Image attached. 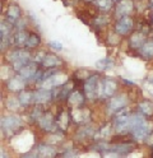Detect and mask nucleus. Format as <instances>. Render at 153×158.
<instances>
[{"instance_id":"f257e3e1","label":"nucleus","mask_w":153,"mask_h":158,"mask_svg":"<svg viewBox=\"0 0 153 158\" xmlns=\"http://www.w3.org/2000/svg\"><path fill=\"white\" fill-rule=\"evenodd\" d=\"M28 59H29V54L26 51H22V50L13 51L9 54V60L13 61L14 69H17V70H20L23 66L27 65Z\"/></svg>"},{"instance_id":"f03ea898","label":"nucleus","mask_w":153,"mask_h":158,"mask_svg":"<svg viewBox=\"0 0 153 158\" xmlns=\"http://www.w3.org/2000/svg\"><path fill=\"white\" fill-rule=\"evenodd\" d=\"M84 92L89 100H95L98 94V77L92 75L84 84Z\"/></svg>"},{"instance_id":"7ed1b4c3","label":"nucleus","mask_w":153,"mask_h":158,"mask_svg":"<svg viewBox=\"0 0 153 158\" xmlns=\"http://www.w3.org/2000/svg\"><path fill=\"white\" fill-rule=\"evenodd\" d=\"M66 79H68V77L63 75V74L47 77V78H45V81L42 83V88H45V89H50V88H53V87H56V85H60V84L65 83Z\"/></svg>"},{"instance_id":"20e7f679","label":"nucleus","mask_w":153,"mask_h":158,"mask_svg":"<svg viewBox=\"0 0 153 158\" xmlns=\"http://www.w3.org/2000/svg\"><path fill=\"white\" fill-rule=\"evenodd\" d=\"M116 130L119 133H126L130 130V116L126 112L119 114L116 118Z\"/></svg>"},{"instance_id":"39448f33","label":"nucleus","mask_w":153,"mask_h":158,"mask_svg":"<svg viewBox=\"0 0 153 158\" xmlns=\"http://www.w3.org/2000/svg\"><path fill=\"white\" fill-rule=\"evenodd\" d=\"M133 28V21L128 17H122L116 24V31L120 35H126Z\"/></svg>"},{"instance_id":"423d86ee","label":"nucleus","mask_w":153,"mask_h":158,"mask_svg":"<svg viewBox=\"0 0 153 158\" xmlns=\"http://www.w3.org/2000/svg\"><path fill=\"white\" fill-rule=\"evenodd\" d=\"M24 85H26V78H23L22 75L14 77L13 79H10L8 83V88L13 92H18L20 89H23Z\"/></svg>"},{"instance_id":"0eeeda50","label":"nucleus","mask_w":153,"mask_h":158,"mask_svg":"<svg viewBox=\"0 0 153 158\" xmlns=\"http://www.w3.org/2000/svg\"><path fill=\"white\" fill-rule=\"evenodd\" d=\"M19 125H20V121L15 116H6V117H3L2 120V126L5 127L6 130H15Z\"/></svg>"},{"instance_id":"6e6552de","label":"nucleus","mask_w":153,"mask_h":158,"mask_svg":"<svg viewBox=\"0 0 153 158\" xmlns=\"http://www.w3.org/2000/svg\"><path fill=\"white\" fill-rule=\"evenodd\" d=\"M50 100H51V92L49 89H45V88L38 89L37 92L33 93V101L36 103H45Z\"/></svg>"},{"instance_id":"1a4fd4ad","label":"nucleus","mask_w":153,"mask_h":158,"mask_svg":"<svg viewBox=\"0 0 153 158\" xmlns=\"http://www.w3.org/2000/svg\"><path fill=\"white\" fill-rule=\"evenodd\" d=\"M151 129H152V124H148V123L142 124L139 127H137L134 130V138L138 140L144 139V138L151 133Z\"/></svg>"},{"instance_id":"9d476101","label":"nucleus","mask_w":153,"mask_h":158,"mask_svg":"<svg viewBox=\"0 0 153 158\" xmlns=\"http://www.w3.org/2000/svg\"><path fill=\"white\" fill-rule=\"evenodd\" d=\"M36 72H37V68H36L35 64H27L26 66H23V68L19 70L20 75H22L23 78H26V79L32 78V77L36 74Z\"/></svg>"},{"instance_id":"9b49d317","label":"nucleus","mask_w":153,"mask_h":158,"mask_svg":"<svg viewBox=\"0 0 153 158\" xmlns=\"http://www.w3.org/2000/svg\"><path fill=\"white\" fill-rule=\"evenodd\" d=\"M133 8V3L130 0H122L120 2V4L117 5V10H116V14L117 15H124V14H128Z\"/></svg>"},{"instance_id":"f8f14e48","label":"nucleus","mask_w":153,"mask_h":158,"mask_svg":"<svg viewBox=\"0 0 153 158\" xmlns=\"http://www.w3.org/2000/svg\"><path fill=\"white\" fill-rule=\"evenodd\" d=\"M105 151L107 152H126L129 149H131L133 145H128V144H119V145H102Z\"/></svg>"},{"instance_id":"ddd939ff","label":"nucleus","mask_w":153,"mask_h":158,"mask_svg":"<svg viewBox=\"0 0 153 158\" xmlns=\"http://www.w3.org/2000/svg\"><path fill=\"white\" fill-rule=\"evenodd\" d=\"M126 105V98L125 96H119L114 100H111V103H110V108L111 110H119V108L124 107Z\"/></svg>"},{"instance_id":"4468645a","label":"nucleus","mask_w":153,"mask_h":158,"mask_svg":"<svg viewBox=\"0 0 153 158\" xmlns=\"http://www.w3.org/2000/svg\"><path fill=\"white\" fill-rule=\"evenodd\" d=\"M146 121H144V118H143V116H140V115H131L130 116V130L131 131H134L137 127H139L142 124H144Z\"/></svg>"},{"instance_id":"2eb2a0df","label":"nucleus","mask_w":153,"mask_h":158,"mask_svg":"<svg viewBox=\"0 0 153 158\" xmlns=\"http://www.w3.org/2000/svg\"><path fill=\"white\" fill-rule=\"evenodd\" d=\"M40 125L42 129L45 130H50L51 126H53V116H51V114H46L44 115L42 117L40 118Z\"/></svg>"},{"instance_id":"dca6fc26","label":"nucleus","mask_w":153,"mask_h":158,"mask_svg":"<svg viewBox=\"0 0 153 158\" xmlns=\"http://www.w3.org/2000/svg\"><path fill=\"white\" fill-rule=\"evenodd\" d=\"M42 64L46 68H51V66H55V65L60 64V59L54 56V55H46L42 60Z\"/></svg>"},{"instance_id":"f3484780","label":"nucleus","mask_w":153,"mask_h":158,"mask_svg":"<svg viewBox=\"0 0 153 158\" xmlns=\"http://www.w3.org/2000/svg\"><path fill=\"white\" fill-rule=\"evenodd\" d=\"M139 110L143 112V114H146V115H152L153 114V103L152 102H142L139 105Z\"/></svg>"},{"instance_id":"a211bd4d","label":"nucleus","mask_w":153,"mask_h":158,"mask_svg":"<svg viewBox=\"0 0 153 158\" xmlns=\"http://www.w3.org/2000/svg\"><path fill=\"white\" fill-rule=\"evenodd\" d=\"M115 89H116V83L114 81H111V79H107L105 82V93L107 96H111V94H114Z\"/></svg>"},{"instance_id":"6ab92c4d","label":"nucleus","mask_w":153,"mask_h":158,"mask_svg":"<svg viewBox=\"0 0 153 158\" xmlns=\"http://www.w3.org/2000/svg\"><path fill=\"white\" fill-rule=\"evenodd\" d=\"M142 55L144 57H152L153 56V42H148L142 47Z\"/></svg>"},{"instance_id":"aec40b11","label":"nucleus","mask_w":153,"mask_h":158,"mask_svg":"<svg viewBox=\"0 0 153 158\" xmlns=\"http://www.w3.org/2000/svg\"><path fill=\"white\" fill-rule=\"evenodd\" d=\"M143 41H144V36L142 33H135L131 37V46L133 47H140Z\"/></svg>"},{"instance_id":"412c9836","label":"nucleus","mask_w":153,"mask_h":158,"mask_svg":"<svg viewBox=\"0 0 153 158\" xmlns=\"http://www.w3.org/2000/svg\"><path fill=\"white\" fill-rule=\"evenodd\" d=\"M38 152L42 157H45V156L46 157H53L55 154V151L53 149V148H50V147H40Z\"/></svg>"},{"instance_id":"4be33fe9","label":"nucleus","mask_w":153,"mask_h":158,"mask_svg":"<svg viewBox=\"0 0 153 158\" xmlns=\"http://www.w3.org/2000/svg\"><path fill=\"white\" fill-rule=\"evenodd\" d=\"M69 101L73 105H79V103H82V101H83V97L80 96L79 92H73L69 97Z\"/></svg>"},{"instance_id":"5701e85b","label":"nucleus","mask_w":153,"mask_h":158,"mask_svg":"<svg viewBox=\"0 0 153 158\" xmlns=\"http://www.w3.org/2000/svg\"><path fill=\"white\" fill-rule=\"evenodd\" d=\"M38 44H40V37L37 35H31L28 37V40H27V42H26L27 47H35Z\"/></svg>"},{"instance_id":"b1692460","label":"nucleus","mask_w":153,"mask_h":158,"mask_svg":"<svg viewBox=\"0 0 153 158\" xmlns=\"http://www.w3.org/2000/svg\"><path fill=\"white\" fill-rule=\"evenodd\" d=\"M19 100H20V101H19L20 105H28V103L31 102V100H33V96L29 92H22Z\"/></svg>"},{"instance_id":"393cba45","label":"nucleus","mask_w":153,"mask_h":158,"mask_svg":"<svg viewBox=\"0 0 153 158\" xmlns=\"http://www.w3.org/2000/svg\"><path fill=\"white\" fill-rule=\"evenodd\" d=\"M27 36H26V32H23V31H20L17 36H15V40H14V41H15V44L17 45H24L26 42H27Z\"/></svg>"},{"instance_id":"a878e982","label":"nucleus","mask_w":153,"mask_h":158,"mask_svg":"<svg viewBox=\"0 0 153 158\" xmlns=\"http://www.w3.org/2000/svg\"><path fill=\"white\" fill-rule=\"evenodd\" d=\"M8 15L9 18H12V19H17L19 17V8L18 6H10L9 8V10H8Z\"/></svg>"},{"instance_id":"bb28decb","label":"nucleus","mask_w":153,"mask_h":158,"mask_svg":"<svg viewBox=\"0 0 153 158\" xmlns=\"http://www.w3.org/2000/svg\"><path fill=\"white\" fill-rule=\"evenodd\" d=\"M112 64V61L110 60V59H102V60H100V61H97V66L100 68V69H106L108 65H111Z\"/></svg>"},{"instance_id":"cd10ccee","label":"nucleus","mask_w":153,"mask_h":158,"mask_svg":"<svg viewBox=\"0 0 153 158\" xmlns=\"http://www.w3.org/2000/svg\"><path fill=\"white\" fill-rule=\"evenodd\" d=\"M97 4L102 9H110L111 6V0H97Z\"/></svg>"},{"instance_id":"c85d7f7f","label":"nucleus","mask_w":153,"mask_h":158,"mask_svg":"<svg viewBox=\"0 0 153 158\" xmlns=\"http://www.w3.org/2000/svg\"><path fill=\"white\" fill-rule=\"evenodd\" d=\"M8 107L10 108V110H15V108L18 107V101H15V98H10V100L8 101Z\"/></svg>"},{"instance_id":"c756f323","label":"nucleus","mask_w":153,"mask_h":158,"mask_svg":"<svg viewBox=\"0 0 153 158\" xmlns=\"http://www.w3.org/2000/svg\"><path fill=\"white\" fill-rule=\"evenodd\" d=\"M50 46L53 48H56V50H61V48H63V44L59 42V41H51Z\"/></svg>"},{"instance_id":"7c9ffc66","label":"nucleus","mask_w":153,"mask_h":158,"mask_svg":"<svg viewBox=\"0 0 153 158\" xmlns=\"http://www.w3.org/2000/svg\"><path fill=\"white\" fill-rule=\"evenodd\" d=\"M38 153H40L38 151H35V152H31V153L23 156L22 158H37V157H38Z\"/></svg>"},{"instance_id":"2f4dec72","label":"nucleus","mask_w":153,"mask_h":158,"mask_svg":"<svg viewBox=\"0 0 153 158\" xmlns=\"http://www.w3.org/2000/svg\"><path fill=\"white\" fill-rule=\"evenodd\" d=\"M152 4H153V0H152Z\"/></svg>"},{"instance_id":"473e14b6","label":"nucleus","mask_w":153,"mask_h":158,"mask_svg":"<svg viewBox=\"0 0 153 158\" xmlns=\"http://www.w3.org/2000/svg\"><path fill=\"white\" fill-rule=\"evenodd\" d=\"M152 84H153V82H152Z\"/></svg>"}]
</instances>
